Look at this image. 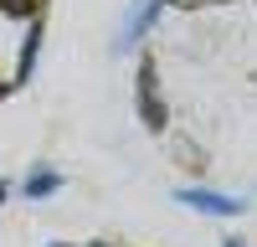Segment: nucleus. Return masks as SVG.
I'll return each instance as SVG.
<instances>
[{"label": "nucleus", "instance_id": "f257e3e1", "mask_svg": "<svg viewBox=\"0 0 257 247\" xmlns=\"http://www.w3.org/2000/svg\"><path fill=\"white\" fill-rule=\"evenodd\" d=\"M170 6V0H134L128 6V16H123V26H118V41H113V52H134L139 41L149 36V26L160 21V11Z\"/></svg>", "mask_w": 257, "mask_h": 247}, {"label": "nucleus", "instance_id": "f03ea898", "mask_svg": "<svg viewBox=\"0 0 257 247\" xmlns=\"http://www.w3.org/2000/svg\"><path fill=\"white\" fill-rule=\"evenodd\" d=\"M175 201H180V206H190V211H201V216H226V221L247 211V201L221 196V191H206V185H180Z\"/></svg>", "mask_w": 257, "mask_h": 247}, {"label": "nucleus", "instance_id": "7ed1b4c3", "mask_svg": "<svg viewBox=\"0 0 257 247\" xmlns=\"http://www.w3.org/2000/svg\"><path fill=\"white\" fill-rule=\"evenodd\" d=\"M134 103H139V118H144V129H165V98L155 88V62H139V77H134Z\"/></svg>", "mask_w": 257, "mask_h": 247}, {"label": "nucleus", "instance_id": "20e7f679", "mask_svg": "<svg viewBox=\"0 0 257 247\" xmlns=\"http://www.w3.org/2000/svg\"><path fill=\"white\" fill-rule=\"evenodd\" d=\"M36 52H41V16H36L31 26H26V36H21V57H16V82H31Z\"/></svg>", "mask_w": 257, "mask_h": 247}, {"label": "nucleus", "instance_id": "39448f33", "mask_svg": "<svg viewBox=\"0 0 257 247\" xmlns=\"http://www.w3.org/2000/svg\"><path fill=\"white\" fill-rule=\"evenodd\" d=\"M21 191H26V201H47V196L62 191V175L52 170V165H36V170L26 175V185H21Z\"/></svg>", "mask_w": 257, "mask_h": 247}, {"label": "nucleus", "instance_id": "423d86ee", "mask_svg": "<svg viewBox=\"0 0 257 247\" xmlns=\"http://www.w3.org/2000/svg\"><path fill=\"white\" fill-rule=\"evenodd\" d=\"M47 0H0V16H16V21H36Z\"/></svg>", "mask_w": 257, "mask_h": 247}, {"label": "nucleus", "instance_id": "0eeeda50", "mask_svg": "<svg viewBox=\"0 0 257 247\" xmlns=\"http://www.w3.org/2000/svg\"><path fill=\"white\" fill-rule=\"evenodd\" d=\"M175 155H180V165H190V170H206V160L196 155V144H190V139H175Z\"/></svg>", "mask_w": 257, "mask_h": 247}, {"label": "nucleus", "instance_id": "6e6552de", "mask_svg": "<svg viewBox=\"0 0 257 247\" xmlns=\"http://www.w3.org/2000/svg\"><path fill=\"white\" fill-rule=\"evenodd\" d=\"M170 6H185V11H201V6H226V0H170Z\"/></svg>", "mask_w": 257, "mask_h": 247}, {"label": "nucleus", "instance_id": "1a4fd4ad", "mask_svg": "<svg viewBox=\"0 0 257 247\" xmlns=\"http://www.w3.org/2000/svg\"><path fill=\"white\" fill-rule=\"evenodd\" d=\"M221 247H242V237H221Z\"/></svg>", "mask_w": 257, "mask_h": 247}, {"label": "nucleus", "instance_id": "9d476101", "mask_svg": "<svg viewBox=\"0 0 257 247\" xmlns=\"http://www.w3.org/2000/svg\"><path fill=\"white\" fill-rule=\"evenodd\" d=\"M6 196H11V185H6V180H0V206H6Z\"/></svg>", "mask_w": 257, "mask_h": 247}, {"label": "nucleus", "instance_id": "9b49d317", "mask_svg": "<svg viewBox=\"0 0 257 247\" xmlns=\"http://www.w3.org/2000/svg\"><path fill=\"white\" fill-rule=\"evenodd\" d=\"M0 103H6V82H0Z\"/></svg>", "mask_w": 257, "mask_h": 247}, {"label": "nucleus", "instance_id": "f8f14e48", "mask_svg": "<svg viewBox=\"0 0 257 247\" xmlns=\"http://www.w3.org/2000/svg\"><path fill=\"white\" fill-rule=\"evenodd\" d=\"M52 247H67V242H52Z\"/></svg>", "mask_w": 257, "mask_h": 247}, {"label": "nucleus", "instance_id": "ddd939ff", "mask_svg": "<svg viewBox=\"0 0 257 247\" xmlns=\"http://www.w3.org/2000/svg\"><path fill=\"white\" fill-rule=\"evenodd\" d=\"M98 247H103V242H98Z\"/></svg>", "mask_w": 257, "mask_h": 247}]
</instances>
